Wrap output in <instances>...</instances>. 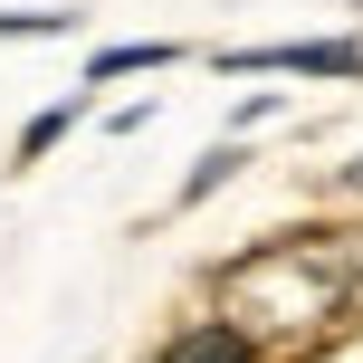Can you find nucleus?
Returning <instances> with one entry per match:
<instances>
[{"label":"nucleus","mask_w":363,"mask_h":363,"mask_svg":"<svg viewBox=\"0 0 363 363\" xmlns=\"http://www.w3.org/2000/svg\"><path fill=\"white\" fill-rule=\"evenodd\" d=\"M211 296H220V315H230L239 335H258L268 354H315V345H335L345 325H363L354 277H345V258H335L325 230L239 249L230 268L211 277Z\"/></svg>","instance_id":"obj_1"},{"label":"nucleus","mask_w":363,"mask_h":363,"mask_svg":"<svg viewBox=\"0 0 363 363\" xmlns=\"http://www.w3.org/2000/svg\"><path fill=\"white\" fill-rule=\"evenodd\" d=\"M230 77H363V38H287V48H230Z\"/></svg>","instance_id":"obj_2"},{"label":"nucleus","mask_w":363,"mask_h":363,"mask_svg":"<svg viewBox=\"0 0 363 363\" xmlns=\"http://www.w3.org/2000/svg\"><path fill=\"white\" fill-rule=\"evenodd\" d=\"M77 125H86V96H67V106H38L29 125H19V153H10V163H38V153H48V144H67Z\"/></svg>","instance_id":"obj_4"},{"label":"nucleus","mask_w":363,"mask_h":363,"mask_svg":"<svg viewBox=\"0 0 363 363\" xmlns=\"http://www.w3.org/2000/svg\"><path fill=\"white\" fill-rule=\"evenodd\" d=\"M77 10H0V38H67Z\"/></svg>","instance_id":"obj_7"},{"label":"nucleus","mask_w":363,"mask_h":363,"mask_svg":"<svg viewBox=\"0 0 363 363\" xmlns=\"http://www.w3.org/2000/svg\"><path fill=\"white\" fill-rule=\"evenodd\" d=\"M153 363H268V345H258V335H239L230 315H201V325H182Z\"/></svg>","instance_id":"obj_3"},{"label":"nucleus","mask_w":363,"mask_h":363,"mask_svg":"<svg viewBox=\"0 0 363 363\" xmlns=\"http://www.w3.org/2000/svg\"><path fill=\"white\" fill-rule=\"evenodd\" d=\"M239 163H249V153H239V144H211V153H201V163H191V182H182V211H191V201H211V191H220V182H230Z\"/></svg>","instance_id":"obj_6"},{"label":"nucleus","mask_w":363,"mask_h":363,"mask_svg":"<svg viewBox=\"0 0 363 363\" xmlns=\"http://www.w3.org/2000/svg\"><path fill=\"white\" fill-rule=\"evenodd\" d=\"M172 57H182L172 38H144V48H96V57H86V77L106 86V77H134V67H172Z\"/></svg>","instance_id":"obj_5"},{"label":"nucleus","mask_w":363,"mask_h":363,"mask_svg":"<svg viewBox=\"0 0 363 363\" xmlns=\"http://www.w3.org/2000/svg\"><path fill=\"white\" fill-rule=\"evenodd\" d=\"M345 182H354V191H363V163H345Z\"/></svg>","instance_id":"obj_8"}]
</instances>
